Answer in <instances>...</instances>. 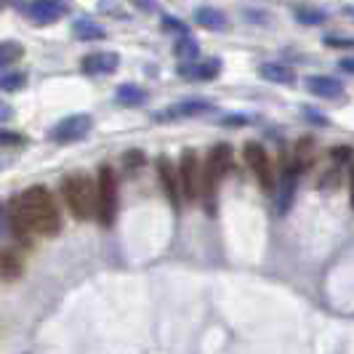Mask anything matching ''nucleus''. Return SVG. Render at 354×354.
I'll use <instances>...</instances> for the list:
<instances>
[{
  "instance_id": "nucleus-27",
  "label": "nucleus",
  "mask_w": 354,
  "mask_h": 354,
  "mask_svg": "<svg viewBox=\"0 0 354 354\" xmlns=\"http://www.w3.org/2000/svg\"><path fill=\"white\" fill-rule=\"evenodd\" d=\"M125 162H128V168H136V165L144 162V155L142 152H128V155H125Z\"/></svg>"
},
{
  "instance_id": "nucleus-20",
  "label": "nucleus",
  "mask_w": 354,
  "mask_h": 354,
  "mask_svg": "<svg viewBox=\"0 0 354 354\" xmlns=\"http://www.w3.org/2000/svg\"><path fill=\"white\" fill-rule=\"evenodd\" d=\"M24 56V48H21V43L17 40H3L0 43V70L3 67H8V64H14Z\"/></svg>"
},
{
  "instance_id": "nucleus-4",
  "label": "nucleus",
  "mask_w": 354,
  "mask_h": 354,
  "mask_svg": "<svg viewBox=\"0 0 354 354\" xmlns=\"http://www.w3.org/2000/svg\"><path fill=\"white\" fill-rule=\"evenodd\" d=\"M118 216V174L112 165H102L96 176V218L102 227H112Z\"/></svg>"
},
{
  "instance_id": "nucleus-11",
  "label": "nucleus",
  "mask_w": 354,
  "mask_h": 354,
  "mask_svg": "<svg viewBox=\"0 0 354 354\" xmlns=\"http://www.w3.org/2000/svg\"><path fill=\"white\" fill-rule=\"evenodd\" d=\"M178 75H184V77H189V80H216L218 75H221V59H200V62H184L181 67H178Z\"/></svg>"
},
{
  "instance_id": "nucleus-23",
  "label": "nucleus",
  "mask_w": 354,
  "mask_h": 354,
  "mask_svg": "<svg viewBox=\"0 0 354 354\" xmlns=\"http://www.w3.org/2000/svg\"><path fill=\"white\" fill-rule=\"evenodd\" d=\"M160 27L165 30V32H176L178 37L181 35H189V27L181 21V19L171 17V14H162V19H160Z\"/></svg>"
},
{
  "instance_id": "nucleus-9",
  "label": "nucleus",
  "mask_w": 354,
  "mask_h": 354,
  "mask_svg": "<svg viewBox=\"0 0 354 354\" xmlns=\"http://www.w3.org/2000/svg\"><path fill=\"white\" fill-rule=\"evenodd\" d=\"M67 14H70V6L64 0H32L27 6V17L35 24H53Z\"/></svg>"
},
{
  "instance_id": "nucleus-1",
  "label": "nucleus",
  "mask_w": 354,
  "mask_h": 354,
  "mask_svg": "<svg viewBox=\"0 0 354 354\" xmlns=\"http://www.w3.org/2000/svg\"><path fill=\"white\" fill-rule=\"evenodd\" d=\"M11 227L17 234L53 237L62 232V213L46 187H30L11 203Z\"/></svg>"
},
{
  "instance_id": "nucleus-32",
  "label": "nucleus",
  "mask_w": 354,
  "mask_h": 354,
  "mask_svg": "<svg viewBox=\"0 0 354 354\" xmlns=\"http://www.w3.org/2000/svg\"><path fill=\"white\" fill-rule=\"evenodd\" d=\"M349 192H352V208H354V168H352V176H349Z\"/></svg>"
},
{
  "instance_id": "nucleus-33",
  "label": "nucleus",
  "mask_w": 354,
  "mask_h": 354,
  "mask_svg": "<svg viewBox=\"0 0 354 354\" xmlns=\"http://www.w3.org/2000/svg\"><path fill=\"white\" fill-rule=\"evenodd\" d=\"M8 115H11V109H8L6 104H0V120H3V118H8Z\"/></svg>"
},
{
  "instance_id": "nucleus-21",
  "label": "nucleus",
  "mask_w": 354,
  "mask_h": 354,
  "mask_svg": "<svg viewBox=\"0 0 354 354\" xmlns=\"http://www.w3.org/2000/svg\"><path fill=\"white\" fill-rule=\"evenodd\" d=\"M293 14H296V21H301V24H306V27H317V24H322V21L328 19L325 11L312 8V6H299Z\"/></svg>"
},
{
  "instance_id": "nucleus-2",
  "label": "nucleus",
  "mask_w": 354,
  "mask_h": 354,
  "mask_svg": "<svg viewBox=\"0 0 354 354\" xmlns=\"http://www.w3.org/2000/svg\"><path fill=\"white\" fill-rule=\"evenodd\" d=\"M62 197L77 221H88L96 216V184L88 174H70L62 181Z\"/></svg>"
},
{
  "instance_id": "nucleus-16",
  "label": "nucleus",
  "mask_w": 354,
  "mask_h": 354,
  "mask_svg": "<svg viewBox=\"0 0 354 354\" xmlns=\"http://www.w3.org/2000/svg\"><path fill=\"white\" fill-rule=\"evenodd\" d=\"M24 272V264L17 250H0V277L3 280H19Z\"/></svg>"
},
{
  "instance_id": "nucleus-31",
  "label": "nucleus",
  "mask_w": 354,
  "mask_h": 354,
  "mask_svg": "<svg viewBox=\"0 0 354 354\" xmlns=\"http://www.w3.org/2000/svg\"><path fill=\"white\" fill-rule=\"evenodd\" d=\"M306 120H315V123H322V125L328 123V120H325V118H319L317 112H306Z\"/></svg>"
},
{
  "instance_id": "nucleus-8",
  "label": "nucleus",
  "mask_w": 354,
  "mask_h": 354,
  "mask_svg": "<svg viewBox=\"0 0 354 354\" xmlns=\"http://www.w3.org/2000/svg\"><path fill=\"white\" fill-rule=\"evenodd\" d=\"M158 178H160V187H162V192L168 197V203L174 205V208H181V187H178V171L176 165L171 162V158H165V155H160L158 158Z\"/></svg>"
},
{
  "instance_id": "nucleus-22",
  "label": "nucleus",
  "mask_w": 354,
  "mask_h": 354,
  "mask_svg": "<svg viewBox=\"0 0 354 354\" xmlns=\"http://www.w3.org/2000/svg\"><path fill=\"white\" fill-rule=\"evenodd\" d=\"M27 86V75L24 72H6L0 75V91H19Z\"/></svg>"
},
{
  "instance_id": "nucleus-7",
  "label": "nucleus",
  "mask_w": 354,
  "mask_h": 354,
  "mask_svg": "<svg viewBox=\"0 0 354 354\" xmlns=\"http://www.w3.org/2000/svg\"><path fill=\"white\" fill-rule=\"evenodd\" d=\"M91 128H93V118L86 115V112H77V115H70V118H64V120H59V123L51 128V142L56 144H72V142H80V139H86L91 133Z\"/></svg>"
},
{
  "instance_id": "nucleus-19",
  "label": "nucleus",
  "mask_w": 354,
  "mask_h": 354,
  "mask_svg": "<svg viewBox=\"0 0 354 354\" xmlns=\"http://www.w3.org/2000/svg\"><path fill=\"white\" fill-rule=\"evenodd\" d=\"M174 53H176L181 62H195L197 53H200V46H197L195 37L189 35H181L176 40V46H174Z\"/></svg>"
},
{
  "instance_id": "nucleus-26",
  "label": "nucleus",
  "mask_w": 354,
  "mask_h": 354,
  "mask_svg": "<svg viewBox=\"0 0 354 354\" xmlns=\"http://www.w3.org/2000/svg\"><path fill=\"white\" fill-rule=\"evenodd\" d=\"M330 158H336L338 162H344V160L354 158V152H352V149H349V147H336V149L330 152Z\"/></svg>"
},
{
  "instance_id": "nucleus-12",
  "label": "nucleus",
  "mask_w": 354,
  "mask_h": 354,
  "mask_svg": "<svg viewBox=\"0 0 354 354\" xmlns=\"http://www.w3.org/2000/svg\"><path fill=\"white\" fill-rule=\"evenodd\" d=\"M80 67L86 75H112V72L120 67V56L115 51H96L83 56Z\"/></svg>"
},
{
  "instance_id": "nucleus-28",
  "label": "nucleus",
  "mask_w": 354,
  "mask_h": 354,
  "mask_svg": "<svg viewBox=\"0 0 354 354\" xmlns=\"http://www.w3.org/2000/svg\"><path fill=\"white\" fill-rule=\"evenodd\" d=\"M131 3H133L139 11H144V14H149V11L155 8V0H131Z\"/></svg>"
},
{
  "instance_id": "nucleus-6",
  "label": "nucleus",
  "mask_w": 354,
  "mask_h": 354,
  "mask_svg": "<svg viewBox=\"0 0 354 354\" xmlns=\"http://www.w3.org/2000/svg\"><path fill=\"white\" fill-rule=\"evenodd\" d=\"M243 158L248 162V168L253 171V176L259 181V187L264 192H272L274 189V171H272V160H269V152L264 149V144L259 142H245L243 147Z\"/></svg>"
},
{
  "instance_id": "nucleus-25",
  "label": "nucleus",
  "mask_w": 354,
  "mask_h": 354,
  "mask_svg": "<svg viewBox=\"0 0 354 354\" xmlns=\"http://www.w3.org/2000/svg\"><path fill=\"white\" fill-rule=\"evenodd\" d=\"M0 144L3 147H14V144H21V136L14 133V131H0Z\"/></svg>"
},
{
  "instance_id": "nucleus-17",
  "label": "nucleus",
  "mask_w": 354,
  "mask_h": 354,
  "mask_svg": "<svg viewBox=\"0 0 354 354\" xmlns=\"http://www.w3.org/2000/svg\"><path fill=\"white\" fill-rule=\"evenodd\" d=\"M115 99L123 106H139L149 99V93H147L142 86H136V83H123L120 88L115 91Z\"/></svg>"
},
{
  "instance_id": "nucleus-14",
  "label": "nucleus",
  "mask_w": 354,
  "mask_h": 354,
  "mask_svg": "<svg viewBox=\"0 0 354 354\" xmlns=\"http://www.w3.org/2000/svg\"><path fill=\"white\" fill-rule=\"evenodd\" d=\"M195 21L200 27L211 30V32H224L230 27L227 17L218 8H213V6H200V8H195Z\"/></svg>"
},
{
  "instance_id": "nucleus-34",
  "label": "nucleus",
  "mask_w": 354,
  "mask_h": 354,
  "mask_svg": "<svg viewBox=\"0 0 354 354\" xmlns=\"http://www.w3.org/2000/svg\"><path fill=\"white\" fill-rule=\"evenodd\" d=\"M346 14H349V17L354 19V6H349V8H346Z\"/></svg>"
},
{
  "instance_id": "nucleus-13",
  "label": "nucleus",
  "mask_w": 354,
  "mask_h": 354,
  "mask_svg": "<svg viewBox=\"0 0 354 354\" xmlns=\"http://www.w3.org/2000/svg\"><path fill=\"white\" fill-rule=\"evenodd\" d=\"M306 88L319 99H341L344 96V86L341 80L330 77V75H309L306 77Z\"/></svg>"
},
{
  "instance_id": "nucleus-5",
  "label": "nucleus",
  "mask_w": 354,
  "mask_h": 354,
  "mask_svg": "<svg viewBox=\"0 0 354 354\" xmlns=\"http://www.w3.org/2000/svg\"><path fill=\"white\" fill-rule=\"evenodd\" d=\"M178 187H181V200L184 203H195L200 197V187H203V165L197 160L195 149H184L181 160H178Z\"/></svg>"
},
{
  "instance_id": "nucleus-15",
  "label": "nucleus",
  "mask_w": 354,
  "mask_h": 354,
  "mask_svg": "<svg viewBox=\"0 0 354 354\" xmlns=\"http://www.w3.org/2000/svg\"><path fill=\"white\" fill-rule=\"evenodd\" d=\"M259 75L269 80V83H277V86H293L296 83V72L290 70L288 64H280V62H266L259 67Z\"/></svg>"
},
{
  "instance_id": "nucleus-18",
  "label": "nucleus",
  "mask_w": 354,
  "mask_h": 354,
  "mask_svg": "<svg viewBox=\"0 0 354 354\" xmlns=\"http://www.w3.org/2000/svg\"><path fill=\"white\" fill-rule=\"evenodd\" d=\"M72 32L80 37V40H104L106 30L99 21H91V19H77L72 21Z\"/></svg>"
},
{
  "instance_id": "nucleus-24",
  "label": "nucleus",
  "mask_w": 354,
  "mask_h": 354,
  "mask_svg": "<svg viewBox=\"0 0 354 354\" xmlns=\"http://www.w3.org/2000/svg\"><path fill=\"white\" fill-rule=\"evenodd\" d=\"M322 43L328 48H354V37L352 35H325Z\"/></svg>"
},
{
  "instance_id": "nucleus-10",
  "label": "nucleus",
  "mask_w": 354,
  "mask_h": 354,
  "mask_svg": "<svg viewBox=\"0 0 354 354\" xmlns=\"http://www.w3.org/2000/svg\"><path fill=\"white\" fill-rule=\"evenodd\" d=\"M205 112H213L211 102H205V99H187V102L171 104L165 112H158L155 120H184V118H200Z\"/></svg>"
},
{
  "instance_id": "nucleus-29",
  "label": "nucleus",
  "mask_w": 354,
  "mask_h": 354,
  "mask_svg": "<svg viewBox=\"0 0 354 354\" xmlns=\"http://www.w3.org/2000/svg\"><path fill=\"white\" fill-rule=\"evenodd\" d=\"M338 67L344 72H349V75H354V56H346V59H341L338 62Z\"/></svg>"
},
{
  "instance_id": "nucleus-3",
  "label": "nucleus",
  "mask_w": 354,
  "mask_h": 354,
  "mask_svg": "<svg viewBox=\"0 0 354 354\" xmlns=\"http://www.w3.org/2000/svg\"><path fill=\"white\" fill-rule=\"evenodd\" d=\"M230 158L232 149L230 144H216L208 158H205V165H203V187H200V195H203V203L208 205V211L216 213V192H218V184L230 168Z\"/></svg>"
},
{
  "instance_id": "nucleus-30",
  "label": "nucleus",
  "mask_w": 354,
  "mask_h": 354,
  "mask_svg": "<svg viewBox=\"0 0 354 354\" xmlns=\"http://www.w3.org/2000/svg\"><path fill=\"white\" fill-rule=\"evenodd\" d=\"M221 123L224 125H245L248 123V118H224Z\"/></svg>"
}]
</instances>
